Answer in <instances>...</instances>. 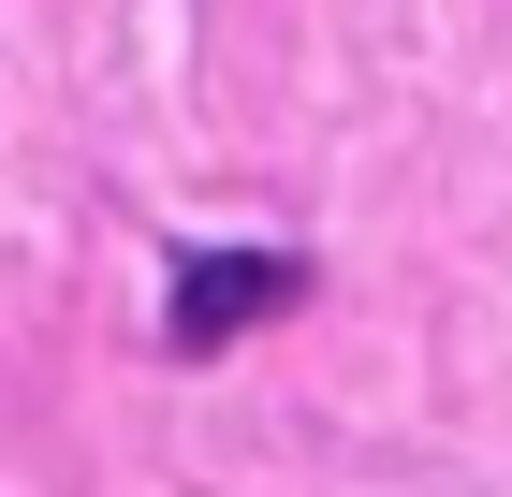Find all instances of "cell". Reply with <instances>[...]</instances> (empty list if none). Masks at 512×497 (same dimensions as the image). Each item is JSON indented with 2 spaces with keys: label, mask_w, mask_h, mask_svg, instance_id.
Segmentation results:
<instances>
[{
  "label": "cell",
  "mask_w": 512,
  "mask_h": 497,
  "mask_svg": "<svg viewBox=\"0 0 512 497\" xmlns=\"http://www.w3.org/2000/svg\"><path fill=\"white\" fill-rule=\"evenodd\" d=\"M293 293H308V264H278V249H205V264L176 278V351L249 337V322H278Z\"/></svg>",
  "instance_id": "obj_1"
}]
</instances>
